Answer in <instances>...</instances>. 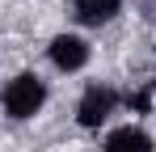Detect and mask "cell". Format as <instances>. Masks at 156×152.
<instances>
[{
	"instance_id": "cell-5",
	"label": "cell",
	"mask_w": 156,
	"mask_h": 152,
	"mask_svg": "<svg viewBox=\"0 0 156 152\" xmlns=\"http://www.w3.org/2000/svg\"><path fill=\"white\" fill-rule=\"evenodd\" d=\"M105 152H156V148H152V135L144 127H118V131H110Z\"/></svg>"
},
{
	"instance_id": "cell-6",
	"label": "cell",
	"mask_w": 156,
	"mask_h": 152,
	"mask_svg": "<svg viewBox=\"0 0 156 152\" xmlns=\"http://www.w3.org/2000/svg\"><path fill=\"white\" fill-rule=\"evenodd\" d=\"M144 4H148V9H156V0H144Z\"/></svg>"
},
{
	"instance_id": "cell-2",
	"label": "cell",
	"mask_w": 156,
	"mask_h": 152,
	"mask_svg": "<svg viewBox=\"0 0 156 152\" xmlns=\"http://www.w3.org/2000/svg\"><path fill=\"white\" fill-rule=\"evenodd\" d=\"M114 106H118V93L110 89V85H89L84 89V97H80V106H76V123L80 127H101L110 114H114Z\"/></svg>"
},
{
	"instance_id": "cell-4",
	"label": "cell",
	"mask_w": 156,
	"mask_h": 152,
	"mask_svg": "<svg viewBox=\"0 0 156 152\" xmlns=\"http://www.w3.org/2000/svg\"><path fill=\"white\" fill-rule=\"evenodd\" d=\"M122 0H72V17L80 25H110L118 17Z\"/></svg>"
},
{
	"instance_id": "cell-1",
	"label": "cell",
	"mask_w": 156,
	"mask_h": 152,
	"mask_svg": "<svg viewBox=\"0 0 156 152\" xmlns=\"http://www.w3.org/2000/svg\"><path fill=\"white\" fill-rule=\"evenodd\" d=\"M42 106H47V80H42V76L21 72V76H13V80L4 85V114H9L13 123L34 118Z\"/></svg>"
},
{
	"instance_id": "cell-3",
	"label": "cell",
	"mask_w": 156,
	"mask_h": 152,
	"mask_svg": "<svg viewBox=\"0 0 156 152\" xmlns=\"http://www.w3.org/2000/svg\"><path fill=\"white\" fill-rule=\"evenodd\" d=\"M47 55H51V63L59 72H80V68L89 63V42H84L80 34H55Z\"/></svg>"
}]
</instances>
